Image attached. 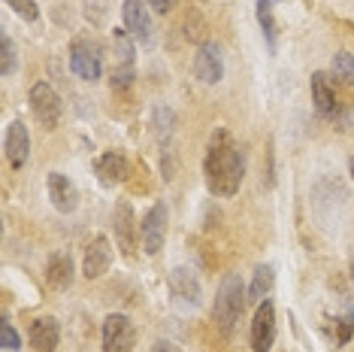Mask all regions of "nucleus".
Listing matches in <instances>:
<instances>
[{"label":"nucleus","instance_id":"nucleus-1","mask_svg":"<svg viewBox=\"0 0 354 352\" xmlns=\"http://www.w3.org/2000/svg\"><path fill=\"white\" fill-rule=\"evenodd\" d=\"M203 173H206V186L215 197H233L239 191V186H243L245 155L233 143L227 127H215L209 149H206V158H203Z\"/></svg>","mask_w":354,"mask_h":352},{"label":"nucleus","instance_id":"nucleus-2","mask_svg":"<svg viewBox=\"0 0 354 352\" xmlns=\"http://www.w3.org/2000/svg\"><path fill=\"white\" fill-rule=\"evenodd\" d=\"M248 303V292H245V283L239 274H227L221 279L218 292H215V303H212V319L215 325L221 328L224 334H233L243 319V310Z\"/></svg>","mask_w":354,"mask_h":352},{"label":"nucleus","instance_id":"nucleus-3","mask_svg":"<svg viewBox=\"0 0 354 352\" xmlns=\"http://www.w3.org/2000/svg\"><path fill=\"white\" fill-rule=\"evenodd\" d=\"M28 103H30V113L46 131L58 127L61 116H64V103H61V94L55 91L49 82H34L30 85V94H28Z\"/></svg>","mask_w":354,"mask_h":352},{"label":"nucleus","instance_id":"nucleus-4","mask_svg":"<svg viewBox=\"0 0 354 352\" xmlns=\"http://www.w3.org/2000/svg\"><path fill=\"white\" fill-rule=\"evenodd\" d=\"M112 231H115V243L122 249L124 258H133L136 246H140V222H136V213L127 201H118L115 210H112Z\"/></svg>","mask_w":354,"mask_h":352},{"label":"nucleus","instance_id":"nucleus-5","mask_svg":"<svg viewBox=\"0 0 354 352\" xmlns=\"http://www.w3.org/2000/svg\"><path fill=\"white\" fill-rule=\"evenodd\" d=\"M124 28L136 43L151 46L155 43V21H151V3L149 0H124L122 6Z\"/></svg>","mask_w":354,"mask_h":352},{"label":"nucleus","instance_id":"nucleus-6","mask_svg":"<svg viewBox=\"0 0 354 352\" xmlns=\"http://www.w3.org/2000/svg\"><path fill=\"white\" fill-rule=\"evenodd\" d=\"M136 346V328L131 316L109 313L103 319V352H133Z\"/></svg>","mask_w":354,"mask_h":352},{"label":"nucleus","instance_id":"nucleus-7","mask_svg":"<svg viewBox=\"0 0 354 352\" xmlns=\"http://www.w3.org/2000/svg\"><path fill=\"white\" fill-rule=\"evenodd\" d=\"M140 237H142V249H146V255H158L164 249V240H167V204L164 201L151 204V210L142 215Z\"/></svg>","mask_w":354,"mask_h":352},{"label":"nucleus","instance_id":"nucleus-8","mask_svg":"<svg viewBox=\"0 0 354 352\" xmlns=\"http://www.w3.org/2000/svg\"><path fill=\"white\" fill-rule=\"evenodd\" d=\"M194 76L203 85H218L224 79V55L218 43H212V39L200 43V49L194 55Z\"/></svg>","mask_w":354,"mask_h":352},{"label":"nucleus","instance_id":"nucleus-9","mask_svg":"<svg viewBox=\"0 0 354 352\" xmlns=\"http://www.w3.org/2000/svg\"><path fill=\"white\" fill-rule=\"evenodd\" d=\"M276 343V307L272 301H261L252 319V349L254 352H270Z\"/></svg>","mask_w":354,"mask_h":352},{"label":"nucleus","instance_id":"nucleus-10","mask_svg":"<svg viewBox=\"0 0 354 352\" xmlns=\"http://www.w3.org/2000/svg\"><path fill=\"white\" fill-rule=\"evenodd\" d=\"M70 70H73L79 79H85V82H97L100 73H103L97 49H94L91 43H85V39L70 43Z\"/></svg>","mask_w":354,"mask_h":352},{"label":"nucleus","instance_id":"nucleus-11","mask_svg":"<svg viewBox=\"0 0 354 352\" xmlns=\"http://www.w3.org/2000/svg\"><path fill=\"white\" fill-rule=\"evenodd\" d=\"M3 152H6V161H10L12 170H21L30 158V131L21 118H15L6 127V137H3Z\"/></svg>","mask_w":354,"mask_h":352},{"label":"nucleus","instance_id":"nucleus-12","mask_svg":"<svg viewBox=\"0 0 354 352\" xmlns=\"http://www.w3.org/2000/svg\"><path fill=\"white\" fill-rule=\"evenodd\" d=\"M109 264H112V243H109V237L97 234L91 243H88V249H85L82 274L88 279H100L109 270Z\"/></svg>","mask_w":354,"mask_h":352},{"label":"nucleus","instance_id":"nucleus-13","mask_svg":"<svg viewBox=\"0 0 354 352\" xmlns=\"http://www.w3.org/2000/svg\"><path fill=\"white\" fill-rule=\"evenodd\" d=\"M58 340H61V325L55 316H39L30 322L28 343L34 352H55L58 349Z\"/></svg>","mask_w":354,"mask_h":352},{"label":"nucleus","instance_id":"nucleus-14","mask_svg":"<svg viewBox=\"0 0 354 352\" xmlns=\"http://www.w3.org/2000/svg\"><path fill=\"white\" fill-rule=\"evenodd\" d=\"M46 188H49V201L55 204L58 213H73L79 206V191L73 182H70V176H64L58 170L49 173L46 176Z\"/></svg>","mask_w":354,"mask_h":352},{"label":"nucleus","instance_id":"nucleus-15","mask_svg":"<svg viewBox=\"0 0 354 352\" xmlns=\"http://www.w3.org/2000/svg\"><path fill=\"white\" fill-rule=\"evenodd\" d=\"M73 274H76V267H73V255H70L67 249H55L49 255V261H46V283L52 285V289H70L73 285Z\"/></svg>","mask_w":354,"mask_h":352},{"label":"nucleus","instance_id":"nucleus-16","mask_svg":"<svg viewBox=\"0 0 354 352\" xmlns=\"http://www.w3.org/2000/svg\"><path fill=\"white\" fill-rule=\"evenodd\" d=\"M97 176L106 186H118V182H124L127 176H131V161H127L124 152H103L97 158Z\"/></svg>","mask_w":354,"mask_h":352},{"label":"nucleus","instance_id":"nucleus-17","mask_svg":"<svg viewBox=\"0 0 354 352\" xmlns=\"http://www.w3.org/2000/svg\"><path fill=\"white\" fill-rule=\"evenodd\" d=\"M170 292H173V298L191 303V307H197L200 294H203L200 292V283H197L194 270H188V267H176L170 274Z\"/></svg>","mask_w":354,"mask_h":352},{"label":"nucleus","instance_id":"nucleus-18","mask_svg":"<svg viewBox=\"0 0 354 352\" xmlns=\"http://www.w3.org/2000/svg\"><path fill=\"white\" fill-rule=\"evenodd\" d=\"M312 103H315V109L321 116H333L336 113V94H333V88H330V79L327 73H312Z\"/></svg>","mask_w":354,"mask_h":352},{"label":"nucleus","instance_id":"nucleus-19","mask_svg":"<svg viewBox=\"0 0 354 352\" xmlns=\"http://www.w3.org/2000/svg\"><path fill=\"white\" fill-rule=\"evenodd\" d=\"M272 283H276V270H272V264H261L252 276V285H248V301H254V303L267 301Z\"/></svg>","mask_w":354,"mask_h":352},{"label":"nucleus","instance_id":"nucleus-20","mask_svg":"<svg viewBox=\"0 0 354 352\" xmlns=\"http://www.w3.org/2000/svg\"><path fill=\"white\" fill-rule=\"evenodd\" d=\"M330 73L345 85H354V55L351 52H336L333 61H330Z\"/></svg>","mask_w":354,"mask_h":352},{"label":"nucleus","instance_id":"nucleus-21","mask_svg":"<svg viewBox=\"0 0 354 352\" xmlns=\"http://www.w3.org/2000/svg\"><path fill=\"white\" fill-rule=\"evenodd\" d=\"M15 67H19V55H15V46L10 34H0V76H12Z\"/></svg>","mask_w":354,"mask_h":352},{"label":"nucleus","instance_id":"nucleus-22","mask_svg":"<svg viewBox=\"0 0 354 352\" xmlns=\"http://www.w3.org/2000/svg\"><path fill=\"white\" fill-rule=\"evenodd\" d=\"M133 43L136 39L127 34V28H115L112 30V46H115V55L122 64H133Z\"/></svg>","mask_w":354,"mask_h":352},{"label":"nucleus","instance_id":"nucleus-23","mask_svg":"<svg viewBox=\"0 0 354 352\" xmlns=\"http://www.w3.org/2000/svg\"><path fill=\"white\" fill-rule=\"evenodd\" d=\"M257 21H261L263 34L270 43H276V19H272V3L270 0H257Z\"/></svg>","mask_w":354,"mask_h":352},{"label":"nucleus","instance_id":"nucleus-24","mask_svg":"<svg viewBox=\"0 0 354 352\" xmlns=\"http://www.w3.org/2000/svg\"><path fill=\"white\" fill-rule=\"evenodd\" d=\"M0 346H3L6 352L21 349V334L12 328L10 319H0Z\"/></svg>","mask_w":354,"mask_h":352},{"label":"nucleus","instance_id":"nucleus-25","mask_svg":"<svg viewBox=\"0 0 354 352\" xmlns=\"http://www.w3.org/2000/svg\"><path fill=\"white\" fill-rule=\"evenodd\" d=\"M6 6L19 15V19H25V21H37L39 19V6H37V0H6Z\"/></svg>","mask_w":354,"mask_h":352},{"label":"nucleus","instance_id":"nucleus-26","mask_svg":"<svg viewBox=\"0 0 354 352\" xmlns=\"http://www.w3.org/2000/svg\"><path fill=\"white\" fill-rule=\"evenodd\" d=\"M133 85V64H122L112 73V88H131Z\"/></svg>","mask_w":354,"mask_h":352},{"label":"nucleus","instance_id":"nucleus-27","mask_svg":"<svg viewBox=\"0 0 354 352\" xmlns=\"http://www.w3.org/2000/svg\"><path fill=\"white\" fill-rule=\"evenodd\" d=\"M351 331H354V316L348 313V316H345L342 322H339V337H336V343H348V340H351Z\"/></svg>","mask_w":354,"mask_h":352},{"label":"nucleus","instance_id":"nucleus-28","mask_svg":"<svg viewBox=\"0 0 354 352\" xmlns=\"http://www.w3.org/2000/svg\"><path fill=\"white\" fill-rule=\"evenodd\" d=\"M149 3H151V10H155V12H164L167 15L176 6V0H149Z\"/></svg>","mask_w":354,"mask_h":352},{"label":"nucleus","instance_id":"nucleus-29","mask_svg":"<svg viewBox=\"0 0 354 352\" xmlns=\"http://www.w3.org/2000/svg\"><path fill=\"white\" fill-rule=\"evenodd\" d=\"M151 352H179V346H176V343H170V340H158L155 346H151Z\"/></svg>","mask_w":354,"mask_h":352},{"label":"nucleus","instance_id":"nucleus-30","mask_svg":"<svg viewBox=\"0 0 354 352\" xmlns=\"http://www.w3.org/2000/svg\"><path fill=\"white\" fill-rule=\"evenodd\" d=\"M348 173H351V179H354V155L348 158Z\"/></svg>","mask_w":354,"mask_h":352},{"label":"nucleus","instance_id":"nucleus-31","mask_svg":"<svg viewBox=\"0 0 354 352\" xmlns=\"http://www.w3.org/2000/svg\"><path fill=\"white\" fill-rule=\"evenodd\" d=\"M351 283H354V264H351Z\"/></svg>","mask_w":354,"mask_h":352}]
</instances>
